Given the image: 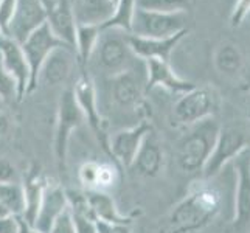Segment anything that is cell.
<instances>
[{"label": "cell", "mask_w": 250, "mask_h": 233, "mask_svg": "<svg viewBox=\"0 0 250 233\" xmlns=\"http://www.w3.org/2000/svg\"><path fill=\"white\" fill-rule=\"evenodd\" d=\"M0 233H21L19 216H13V214L0 216Z\"/></svg>", "instance_id": "35"}, {"label": "cell", "mask_w": 250, "mask_h": 233, "mask_svg": "<svg viewBox=\"0 0 250 233\" xmlns=\"http://www.w3.org/2000/svg\"><path fill=\"white\" fill-rule=\"evenodd\" d=\"M145 63L146 70V93L154 90L156 87L167 89L172 93H185L196 87V84L180 78L168 61L162 59H148Z\"/></svg>", "instance_id": "16"}, {"label": "cell", "mask_w": 250, "mask_h": 233, "mask_svg": "<svg viewBox=\"0 0 250 233\" xmlns=\"http://www.w3.org/2000/svg\"><path fill=\"white\" fill-rule=\"evenodd\" d=\"M213 63L216 70L224 76H236L244 65V58L241 50L231 42H222L214 50Z\"/></svg>", "instance_id": "24"}, {"label": "cell", "mask_w": 250, "mask_h": 233, "mask_svg": "<svg viewBox=\"0 0 250 233\" xmlns=\"http://www.w3.org/2000/svg\"><path fill=\"white\" fill-rule=\"evenodd\" d=\"M19 222H21V233H41V232H38L36 229H34L33 226H30V224L25 222L21 216H19Z\"/></svg>", "instance_id": "37"}, {"label": "cell", "mask_w": 250, "mask_h": 233, "mask_svg": "<svg viewBox=\"0 0 250 233\" xmlns=\"http://www.w3.org/2000/svg\"><path fill=\"white\" fill-rule=\"evenodd\" d=\"M3 34H5V33H3V30H2V27H0V38H2V36H3Z\"/></svg>", "instance_id": "41"}, {"label": "cell", "mask_w": 250, "mask_h": 233, "mask_svg": "<svg viewBox=\"0 0 250 233\" xmlns=\"http://www.w3.org/2000/svg\"><path fill=\"white\" fill-rule=\"evenodd\" d=\"M137 59L127 44V33L115 28H101L100 38L87 67L100 72L103 78L115 76L132 67Z\"/></svg>", "instance_id": "3"}, {"label": "cell", "mask_w": 250, "mask_h": 233, "mask_svg": "<svg viewBox=\"0 0 250 233\" xmlns=\"http://www.w3.org/2000/svg\"><path fill=\"white\" fill-rule=\"evenodd\" d=\"M137 6L159 13H180L188 10L189 0H137Z\"/></svg>", "instance_id": "28"}, {"label": "cell", "mask_w": 250, "mask_h": 233, "mask_svg": "<svg viewBox=\"0 0 250 233\" xmlns=\"http://www.w3.org/2000/svg\"><path fill=\"white\" fill-rule=\"evenodd\" d=\"M114 2H115V3H117V2H118V0H114Z\"/></svg>", "instance_id": "42"}, {"label": "cell", "mask_w": 250, "mask_h": 233, "mask_svg": "<svg viewBox=\"0 0 250 233\" xmlns=\"http://www.w3.org/2000/svg\"><path fill=\"white\" fill-rule=\"evenodd\" d=\"M78 25H104L115 10L114 0H70Z\"/></svg>", "instance_id": "23"}, {"label": "cell", "mask_w": 250, "mask_h": 233, "mask_svg": "<svg viewBox=\"0 0 250 233\" xmlns=\"http://www.w3.org/2000/svg\"><path fill=\"white\" fill-rule=\"evenodd\" d=\"M68 209L67 191L59 184H48L39 205V212L33 227L41 233H48L55 221Z\"/></svg>", "instance_id": "19"}, {"label": "cell", "mask_w": 250, "mask_h": 233, "mask_svg": "<svg viewBox=\"0 0 250 233\" xmlns=\"http://www.w3.org/2000/svg\"><path fill=\"white\" fill-rule=\"evenodd\" d=\"M48 233H76L75 224L72 219V213H70V207L55 221V224L51 226Z\"/></svg>", "instance_id": "33"}, {"label": "cell", "mask_w": 250, "mask_h": 233, "mask_svg": "<svg viewBox=\"0 0 250 233\" xmlns=\"http://www.w3.org/2000/svg\"><path fill=\"white\" fill-rule=\"evenodd\" d=\"M101 33V27L98 25H78L76 27L75 38V56L83 67H87L89 59L97 45Z\"/></svg>", "instance_id": "25"}, {"label": "cell", "mask_w": 250, "mask_h": 233, "mask_svg": "<svg viewBox=\"0 0 250 233\" xmlns=\"http://www.w3.org/2000/svg\"><path fill=\"white\" fill-rule=\"evenodd\" d=\"M5 214H10V213H8L5 209H3V207L2 205H0V216H5Z\"/></svg>", "instance_id": "40"}, {"label": "cell", "mask_w": 250, "mask_h": 233, "mask_svg": "<svg viewBox=\"0 0 250 233\" xmlns=\"http://www.w3.org/2000/svg\"><path fill=\"white\" fill-rule=\"evenodd\" d=\"M75 63L76 56L73 48L65 45L55 48L41 67L38 75V85L42 84L45 87H56V85L65 84L68 76L72 75Z\"/></svg>", "instance_id": "15"}, {"label": "cell", "mask_w": 250, "mask_h": 233, "mask_svg": "<svg viewBox=\"0 0 250 233\" xmlns=\"http://www.w3.org/2000/svg\"><path fill=\"white\" fill-rule=\"evenodd\" d=\"M187 22H188L187 11L159 13V11L143 10V8L137 6L131 25V33L129 34L139 38L165 39L188 30Z\"/></svg>", "instance_id": "5"}, {"label": "cell", "mask_w": 250, "mask_h": 233, "mask_svg": "<svg viewBox=\"0 0 250 233\" xmlns=\"http://www.w3.org/2000/svg\"><path fill=\"white\" fill-rule=\"evenodd\" d=\"M236 172L233 227L238 233L250 232V149L246 148L231 160Z\"/></svg>", "instance_id": "12"}, {"label": "cell", "mask_w": 250, "mask_h": 233, "mask_svg": "<svg viewBox=\"0 0 250 233\" xmlns=\"http://www.w3.org/2000/svg\"><path fill=\"white\" fill-rule=\"evenodd\" d=\"M84 123L83 112L76 103L72 87L65 89L58 101L56 125L53 135V154L59 171L64 172L67 167V154L72 134Z\"/></svg>", "instance_id": "4"}, {"label": "cell", "mask_w": 250, "mask_h": 233, "mask_svg": "<svg viewBox=\"0 0 250 233\" xmlns=\"http://www.w3.org/2000/svg\"><path fill=\"white\" fill-rule=\"evenodd\" d=\"M0 205L13 216H22L25 210V197L21 182L0 184Z\"/></svg>", "instance_id": "27"}, {"label": "cell", "mask_w": 250, "mask_h": 233, "mask_svg": "<svg viewBox=\"0 0 250 233\" xmlns=\"http://www.w3.org/2000/svg\"><path fill=\"white\" fill-rule=\"evenodd\" d=\"M118 182V168L112 163H103L100 162L98 169V179H97V188L98 191H109L114 188Z\"/></svg>", "instance_id": "29"}, {"label": "cell", "mask_w": 250, "mask_h": 233, "mask_svg": "<svg viewBox=\"0 0 250 233\" xmlns=\"http://www.w3.org/2000/svg\"><path fill=\"white\" fill-rule=\"evenodd\" d=\"M222 196L216 187L202 184L193 188L174 209L163 224L160 233H193L208 226L218 216Z\"/></svg>", "instance_id": "1"}, {"label": "cell", "mask_w": 250, "mask_h": 233, "mask_svg": "<svg viewBox=\"0 0 250 233\" xmlns=\"http://www.w3.org/2000/svg\"><path fill=\"white\" fill-rule=\"evenodd\" d=\"M109 83L110 101L120 109L131 110L142 105V100L146 95V70L145 65L142 70L137 68V63L127 70L112 76Z\"/></svg>", "instance_id": "8"}, {"label": "cell", "mask_w": 250, "mask_h": 233, "mask_svg": "<svg viewBox=\"0 0 250 233\" xmlns=\"http://www.w3.org/2000/svg\"><path fill=\"white\" fill-rule=\"evenodd\" d=\"M114 233H132L131 226H114Z\"/></svg>", "instance_id": "39"}, {"label": "cell", "mask_w": 250, "mask_h": 233, "mask_svg": "<svg viewBox=\"0 0 250 233\" xmlns=\"http://www.w3.org/2000/svg\"><path fill=\"white\" fill-rule=\"evenodd\" d=\"M163 165H165V155H163L160 140L154 131H151L145 137L131 168H134L140 176L156 177L160 174Z\"/></svg>", "instance_id": "21"}, {"label": "cell", "mask_w": 250, "mask_h": 233, "mask_svg": "<svg viewBox=\"0 0 250 233\" xmlns=\"http://www.w3.org/2000/svg\"><path fill=\"white\" fill-rule=\"evenodd\" d=\"M189 131L179 140L176 148V160L180 171L188 176L202 174L221 131L214 117L188 126Z\"/></svg>", "instance_id": "2"}, {"label": "cell", "mask_w": 250, "mask_h": 233, "mask_svg": "<svg viewBox=\"0 0 250 233\" xmlns=\"http://www.w3.org/2000/svg\"><path fill=\"white\" fill-rule=\"evenodd\" d=\"M0 100L3 101H11L17 100V85L14 80L6 73V70L0 61Z\"/></svg>", "instance_id": "31"}, {"label": "cell", "mask_w": 250, "mask_h": 233, "mask_svg": "<svg viewBox=\"0 0 250 233\" xmlns=\"http://www.w3.org/2000/svg\"><path fill=\"white\" fill-rule=\"evenodd\" d=\"M247 148V139L243 132L236 131V129L226 127L222 129L218 134L216 143L213 146V151L210 154L208 160H207L204 171H202V179L210 180L218 177L222 169L226 168V165L233 160L236 155Z\"/></svg>", "instance_id": "10"}, {"label": "cell", "mask_w": 250, "mask_h": 233, "mask_svg": "<svg viewBox=\"0 0 250 233\" xmlns=\"http://www.w3.org/2000/svg\"><path fill=\"white\" fill-rule=\"evenodd\" d=\"M8 131V120L3 114H0V135H3Z\"/></svg>", "instance_id": "38"}, {"label": "cell", "mask_w": 250, "mask_h": 233, "mask_svg": "<svg viewBox=\"0 0 250 233\" xmlns=\"http://www.w3.org/2000/svg\"><path fill=\"white\" fill-rule=\"evenodd\" d=\"M188 34V30L177 33L171 38L165 39H152V38H139L127 34V44L131 48L132 55L140 59V61H148V59H162V61H168L171 53L179 45V42L182 41Z\"/></svg>", "instance_id": "18"}, {"label": "cell", "mask_w": 250, "mask_h": 233, "mask_svg": "<svg viewBox=\"0 0 250 233\" xmlns=\"http://www.w3.org/2000/svg\"><path fill=\"white\" fill-rule=\"evenodd\" d=\"M17 0H0V27H2L3 33L8 22H10L13 11H14V6H16Z\"/></svg>", "instance_id": "36"}, {"label": "cell", "mask_w": 250, "mask_h": 233, "mask_svg": "<svg viewBox=\"0 0 250 233\" xmlns=\"http://www.w3.org/2000/svg\"><path fill=\"white\" fill-rule=\"evenodd\" d=\"M47 22V2L45 0H17L5 34L16 42H22L30 34Z\"/></svg>", "instance_id": "9"}, {"label": "cell", "mask_w": 250, "mask_h": 233, "mask_svg": "<svg viewBox=\"0 0 250 233\" xmlns=\"http://www.w3.org/2000/svg\"><path fill=\"white\" fill-rule=\"evenodd\" d=\"M135 8H137V0H118L115 3L114 13H112L109 21L104 25H101V28H115L129 34L131 33Z\"/></svg>", "instance_id": "26"}, {"label": "cell", "mask_w": 250, "mask_h": 233, "mask_svg": "<svg viewBox=\"0 0 250 233\" xmlns=\"http://www.w3.org/2000/svg\"><path fill=\"white\" fill-rule=\"evenodd\" d=\"M72 90L76 98V103H78V106L83 112L84 122L89 125L90 131L93 132L95 139H97L101 148L109 154V135L106 132L104 120H103L100 112L98 92L93 76L84 70L78 80H76Z\"/></svg>", "instance_id": "7"}, {"label": "cell", "mask_w": 250, "mask_h": 233, "mask_svg": "<svg viewBox=\"0 0 250 233\" xmlns=\"http://www.w3.org/2000/svg\"><path fill=\"white\" fill-rule=\"evenodd\" d=\"M0 61L17 85V101H22L27 95H30V67L21 44L8 38L6 34L0 38Z\"/></svg>", "instance_id": "13"}, {"label": "cell", "mask_w": 250, "mask_h": 233, "mask_svg": "<svg viewBox=\"0 0 250 233\" xmlns=\"http://www.w3.org/2000/svg\"><path fill=\"white\" fill-rule=\"evenodd\" d=\"M61 45H64V44L55 36L53 33H51L47 22L44 25H41L39 28L34 30L21 44V47L23 50V55L27 58L28 67H30V75H31L30 93L38 89V75H39L42 64L45 63V59L48 58L51 51Z\"/></svg>", "instance_id": "11"}, {"label": "cell", "mask_w": 250, "mask_h": 233, "mask_svg": "<svg viewBox=\"0 0 250 233\" xmlns=\"http://www.w3.org/2000/svg\"><path fill=\"white\" fill-rule=\"evenodd\" d=\"M85 201L89 204V209L93 218L98 222H106L110 226H131L132 218L126 216L120 212L114 197L107 191H98V190H85Z\"/></svg>", "instance_id": "20"}, {"label": "cell", "mask_w": 250, "mask_h": 233, "mask_svg": "<svg viewBox=\"0 0 250 233\" xmlns=\"http://www.w3.org/2000/svg\"><path fill=\"white\" fill-rule=\"evenodd\" d=\"M13 182H19L17 168L8 159L0 157V184H13Z\"/></svg>", "instance_id": "34"}, {"label": "cell", "mask_w": 250, "mask_h": 233, "mask_svg": "<svg viewBox=\"0 0 250 233\" xmlns=\"http://www.w3.org/2000/svg\"><path fill=\"white\" fill-rule=\"evenodd\" d=\"M47 182L48 180L45 179L44 172L41 171L38 165H31L23 176L22 188H23V197H25V210L21 218L27 224H30V226H33L34 221H36L39 205L42 201V196H44Z\"/></svg>", "instance_id": "22"}, {"label": "cell", "mask_w": 250, "mask_h": 233, "mask_svg": "<svg viewBox=\"0 0 250 233\" xmlns=\"http://www.w3.org/2000/svg\"><path fill=\"white\" fill-rule=\"evenodd\" d=\"M219 107V95L211 87H196L185 92L172 106V117L184 126H191L214 117Z\"/></svg>", "instance_id": "6"}, {"label": "cell", "mask_w": 250, "mask_h": 233, "mask_svg": "<svg viewBox=\"0 0 250 233\" xmlns=\"http://www.w3.org/2000/svg\"><path fill=\"white\" fill-rule=\"evenodd\" d=\"M98 169H100V162H97V160H87L80 167L78 179H80L81 185L85 190H95V188H97Z\"/></svg>", "instance_id": "30"}, {"label": "cell", "mask_w": 250, "mask_h": 233, "mask_svg": "<svg viewBox=\"0 0 250 233\" xmlns=\"http://www.w3.org/2000/svg\"><path fill=\"white\" fill-rule=\"evenodd\" d=\"M249 14H250V0H236L230 14V25L233 28H238L247 19Z\"/></svg>", "instance_id": "32"}, {"label": "cell", "mask_w": 250, "mask_h": 233, "mask_svg": "<svg viewBox=\"0 0 250 233\" xmlns=\"http://www.w3.org/2000/svg\"><path fill=\"white\" fill-rule=\"evenodd\" d=\"M47 25L64 45L73 48L75 51L78 23H76L70 0H55V2L47 3Z\"/></svg>", "instance_id": "17"}, {"label": "cell", "mask_w": 250, "mask_h": 233, "mask_svg": "<svg viewBox=\"0 0 250 233\" xmlns=\"http://www.w3.org/2000/svg\"><path fill=\"white\" fill-rule=\"evenodd\" d=\"M152 131L148 122H140L131 127L122 129L109 137V155L120 167L129 169L139 152L145 137Z\"/></svg>", "instance_id": "14"}]
</instances>
